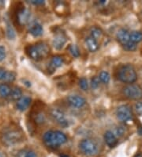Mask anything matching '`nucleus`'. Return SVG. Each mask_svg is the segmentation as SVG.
<instances>
[{
    "label": "nucleus",
    "mask_w": 142,
    "mask_h": 157,
    "mask_svg": "<svg viewBox=\"0 0 142 157\" xmlns=\"http://www.w3.org/2000/svg\"><path fill=\"white\" fill-rule=\"evenodd\" d=\"M25 138L24 132L20 128L9 125L2 128L0 132V140L5 146H13L23 141Z\"/></svg>",
    "instance_id": "f257e3e1"
},
{
    "label": "nucleus",
    "mask_w": 142,
    "mask_h": 157,
    "mask_svg": "<svg viewBox=\"0 0 142 157\" xmlns=\"http://www.w3.org/2000/svg\"><path fill=\"white\" fill-rule=\"evenodd\" d=\"M25 52L29 58L35 61H40L47 57L50 53V47L44 42H38L27 46Z\"/></svg>",
    "instance_id": "f03ea898"
},
{
    "label": "nucleus",
    "mask_w": 142,
    "mask_h": 157,
    "mask_svg": "<svg viewBox=\"0 0 142 157\" xmlns=\"http://www.w3.org/2000/svg\"><path fill=\"white\" fill-rule=\"evenodd\" d=\"M44 144L51 148H57L67 141V136L60 131H47L43 136Z\"/></svg>",
    "instance_id": "7ed1b4c3"
},
{
    "label": "nucleus",
    "mask_w": 142,
    "mask_h": 157,
    "mask_svg": "<svg viewBox=\"0 0 142 157\" xmlns=\"http://www.w3.org/2000/svg\"><path fill=\"white\" fill-rule=\"evenodd\" d=\"M118 78L121 82L128 83V84H132L136 82L137 75L134 67L130 64H126V65H123L119 68L118 72Z\"/></svg>",
    "instance_id": "20e7f679"
},
{
    "label": "nucleus",
    "mask_w": 142,
    "mask_h": 157,
    "mask_svg": "<svg viewBox=\"0 0 142 157\" xmlns=\"http://www.w3.org/2000/svg\"><path fill=\"white\" fill-rule=\"evenodd\" d=\"M79 148L82 153L88 156L96 155L99 151V147L94 140L91 139H84L80 142Z\"/></svg>",
    "instance_id": "39448f33"
},
{
    "label": "nucleus",
    "mask_w": 142,
    "mask_h": 157,
    "mask_svg": "<svg viewBox=\"0 0 142 157\" xmlns=\"http://www.w3.org/2000/svg\"><path fill=\"white\" fill-rule=\"evenodd\" d=\"M123 94L129 99H139L142 96V90L138 85L129 84L123 88Z\"/></svg>",
    "instance_id": "423d86ee"
},
{
    "label": "nucleus",
    "mask_w": 142,
    "mask_h": 157,
    "mask_svg": "<svg viewBox=\"0 0 142 157\" xmlns=\"http://www.w3.org/2000/svg\"><path fill=\"white\" fill-rule=\"evenodd\" d=\"M118 119L123 122L130 121L133 117V113L130 107L127 105H122L118 106L116 110Z\"/></svg>",
    "instance_id": "0eeeda50"
},
{
    "label": "nucleus",
    "mask_w": 142,
    "mask_h": 157,
    "mask_svg": "<svg viewBox=\"0 0 142 157\" xmlns=\"http://www.w3.org/2000/svg\"><path fill=\"white\" fill-rule=\"evenodd\" d=\"M50 116L54 121L63 128L69 126V121L66 119V116L63 112L58 109H51L50 110Z\"/></svg>",
    "instance_id": "6e6552de"
},
{
    "label": "nucleus",
    "mask_w": 142,
    "mask_h": 157,
    "mask_svg": "<svg viewBox=\"0 0 142 157\" xmlns=\"http://www.w3.org/2000/svg\"><path fill=\"white\" fill-rule=\"evenodd\" d=\"M30 16V12L24 6L18 8V10L16 12V19L20 25H25L27 22H28Z\"/></svg>",
    "instance_id": "1a4fd4ad"
},
{
    "label": "nucleus",
    "mask_w": 142,
    "mask_h": 157,
    "mask_svg": "<svg viewBox=\"0 0 142 157\" xmlns=\"http://www.w3.org/2000/svg\"><path fill=\"white\" fill-rule=\"evenodd\" d=\"M67 101L70 105L75 108H82L86 104V100L79 95H70L67 97Z\"/></svg>",
    "instance_id": "9d476101"
},
{
    "label": "nucleus",
    "mask_w": 142,
    "mask_h": 157,
    "mask_svg": "<svg viewBox=\"0 0 142 157\" xmlns=\"http://www.w3.org/2000/svg\"><path fill=\"white\" fill-rule=\"evenodd\" d=\"M129 36H130V33H129L126 29H120L118 31L117 34H116V38L118 40V42L123 46L124 44H127L129 41H130Z\"/></svg>",
    "instance_id": "9b49d317"
},
{
    "label": "nucleus",
    "mask_w": 142,
    "mask_h": 157,
    "mask_svg": "<svg viewBox=\"0 0 142 157\" xmlns=\"http://www.w3.org/2000/svg\"><path fill=\"white\" fill-rule=\"evenodd\" d=\"M66 43V36L63 33H57L54 37L52 44L56 49L59 50L63 48V46Z\"/></svg>",
    "instance_id": "f8f14e48"
},
{
    "label": "nucleus",
    "mask_w": 142,
    "mask_h": 157,
    "mask_svg": "<svg viewBox=\"0 0 142 157\" xmlns=\"http://www.w3.org/2000/svg\"><path fill=\"white\" fill-rule=\"evenodd\" d=\"M31 101H32L31 98L28 96H22L18 101H17V103H16L17 109L20 111H25L30 105Z\"/></svg>",
    "instance_id": "ddd939ff"
},
{
    "label": "nucleus",
    "mask_w": 142,
    "mask_h": 157,
    "mask_svg": "<svg viewBox=\"0 0 142 157\" xmlns=\"http://www.w3.org/2000/svg\"><path fill=\"white\" fill-rule=\"evenodd\" d=\"M16 78V74L13 71H7L0 67V81L13 82Z\"/></svg>",
    "instance_id": "4468645a"
},
{
    "label": "nucleus",
    "mask_w": 142,
    "mask_h": 157,
    "mask_svg": "<svg viewBox=\"0 0 142 157\" xmlns=\"http://www.w3.org/2000/svg\"><path fill=\"white\" fill-rule=\"evenodd\" d=\"M104 140L106 142V144L110 147H115L118 144L117 137L115 135V133L111 131L108 130L104 133Z\"/></svg>",
    "instance_id": "2eb2a0df"
},
{
    "label": "nucleus",
    "mask_w": 142,
    "mask_h": 157,
    "mask_svg": "<svg viewBox=\"0 0 142 157\" xmlns=\"http://www.w3.org/2000/svg\"><path fill=\"white\" fill-rule=\"evenodd\" d=\"M28 31L32 36L36 37V36H40L43 34L44 29H43V27L40 23L33 22L31 24L29 28H28Z\"/></svg>",
    "instance_id": "dca6fc26"
},
{
    "label": "nucleus",
    "mask_w": 142,
    "mask_h": 157,
    "mask_svg": "<svg viewBox=\"0 0 142 157\" xmlns=\"http://www.w3.org/2000/svg\"><path fill=\"white\" fill-rule=\"evenodd\" d=\"M85 45L88 49L92 52H94L99 49V44L96 39L93 38L92 36H88L85 38Z\"/></svg>",
    "instance_id": "f3484780"
},
{
    "label": "nucleus",
    "mask_w": 142,
    "mask_h": 157,
    "mask_svg": "<svg viewBox=\"0 0 142 157\" xmlns=\"http://www.w3.org/2000/svg\"><path fill=\"white\" fill-rule=\"evenodd\" d=\"M49 68L51 71H54L56 68L60 67L63 64V58L61 56H54L51 58L49 63Z\"/></svg>",
    "instance_id": "a211bd4d"
},
{
    "label": "nucleus",
    "mask_w": 142,
    "mask_h": 157,
    "mask_svg": "<svg viewBox=\"0 0 142 157\" xmlns=\"http://www.w3.org/2000/svg\"><path fill=\"white\" fill-rule=\"evenodd\" d=\"M12 91V87L7 83H0V96L2 98H9L10 93Z\"/></svg>",
    "instance_id": "6ab92c4d"
},
{
    "label": "nucleus",
    "mask_w": 142,
    "mask_h": 157,
    "mask_svg": "<svg viewBox=\"0 0 142 157\" xmlns=\"http://www.w3.org/2000/svg\"><path fill=\"white\" fill-rule=\"evenodd\" d=\"M22 97V91L19 87L17 86H14L12 87V91L9 95V99L12 101H18L20 98Z\"/></svg>",
    "instance_id": "aec40b11"
},
{
    "label": "nucleus",
    "mask_w": 142,
    "mask_h": 157,
    "mask_svg": "<svg viewBox=\"0 0 142 157\" xmlns=\"http://www.w3.org/2000/svg\"><path fill=\"white\" fill-rule=\"evenodd\" d=\"M17 157H37V155L34 151L25 148V149H21L17 151Z\"/></svg>",
    "instance_id": "412c9836"
},
{
    "label": "nucleus",
    "mask_w": 142,
    "mask_h": 157,
    "mask_svg": "<svg viewBox=\"0 0 142 157\" xmlns=\"http://www.w3.org/2000/svg\"><path fill=\"white\" fill-rule=\"evenodd\" d=\"M90 34L93 38L96 39V40H98V39L101 38L103 36V31L100 28L96 26H93L90 29Z\"/></svg>",
    "instance_id": "4be33fe9"
},
{
    "label": "nucleus",
    "mask_w": 142,
    "mask_h": 157,
    "mask_svg": "<svg viewBox=\"0 0 142 157\" xmlns=\"http://www.w3.org/2000/svg\"><path fill=\"white\" fill-rule=\"evenodd\" d=\"M129 38H130V41L135 43V44H137L142 40V33L140 31H133L130 33Z\"/></svg>",
    "instance_id": "5701e85b"
},
{
    "label": "nucleus",
    "mask_w": 142,
    "mask_h": 157,
    "mask_svg": "<svg viewBox=\"0 0 142 157\" xmlns=\"http://www.w3.org/2000/svg\"><path fill=\"white\" fill-rule=\"evenodd\" d=\"M99 78H100V81L102 82L103 83H108V82H110L111 79V76L110 74L107 72V71H103L100 73V75H99Z\"/></svg>",
    "instance_id": "b1692460"
},
{
    "label": "nucleus",
    "mask_w": 142,
    "mask_h": 157,
    "mask_svg": "<svg viewBox=\"0 0 142 157\" xmlns=\"http://www.w3.org/2000/svg\"><path fill=\"white\" fill-rule=\"evenodd\" d=\"M69 51H70V54L72 55L74 57H78L80 56V50L78 47L75 44H71L69 47Z\"/></svg>",
    "instance_id": "393cba45"
},
{
    "label": "nucleus",
    "mask_w": 142,
    "mask_h": 157,
    "mask_svg": "<svg viewBox=\"0 0 142 157\" xmlns=\"http://www.w3.org/2000/svg\"><path fill=\"white\" fill-rule=\"evenodd\" d=\"M124 49L126 50V51H130V52H133V51H135L137 49V44L132 42V41H129L127 44H124L122 46Z\"/></svg>",
    "instance_id": "a878e982"
},
{
    "label": "nucleus",
    "mask_w": 142,
    "mask_h": 157,
    "mask_svg": "<svg viewBox=\"0 0 142 157\" xmlns=\"http://www.w3.org/2000/svg\"><path fill=\"white\" fill-rule=\"evenodd\" d=\"M79 86L83 90H87L88 88H89V83H88L87 79L85 78H80Z\"/></svg>",
    "instance_id": "bb28decb"
},
{
    "label": "nucleus",
    "mask_w": 142,
    "mask_h": 157,
    "mask_svg": "<svg viewBox=\"0 0 142 157\" xmlns=\"http://www.w3.org/2000/svg\"><path fill=\"white\" fill-rule=\"evenodd\" d=\"M34 120L36 121V123H37V124H42V123H44L45 121V117L41 113H38L35 116Z\"/></svg>",
    "instance_id": "cd10ccee"
},
{
    "label": "nucleus",
    "mask_w": 142,
    "mask_h": 157,
    "mask_svg": "<svg viewBox=\"0 0 142 157\" xmlns=\"http://www.w3.org/2000/svg\"><path fill=\"white\" fill-rule=\"evenodd\" d=\"M100 78L99 77H93V78L91 79V86L92 88L93 89H96L100 85Z\"/></svg>",
    "instance_id": "c85d7f7f"
},
{
    "label": "nucleus",
    "mask_w": 142,
    "mask_h": 157,
    "mask_svg": "<svg viewBox=\"0 0 142 157\" xmlns=\"http://www.w3.org/2000/svg\"><path fill=\"white\" fill-rule=\"evenodd\" d=\"M125 134V128L123 127H118L117 128H115V136L116 137H121L123 135Z\"/></svg>",
    "instance_id": "c756f323"
},
{
    "label": "nucleus",
    "mask_w": 142,
    "mask_h": 157,
    "mask_svg": "<svg viewBox=\"0 0 142 157\" xmlns=\"http://www.w3.org/2000/svg\"><path fill=\"white\" fill-rule=\"evenodd\" d=\"M6 56V48L3 46H0V61H2Z\"/></svg>",
    "instance_id": "7c9ffc66"
},
{
    "label": "nucleus",
    "mask_w": 142,
    "mask_h": 157,
    "mask_svg": "<svg viewBox=\"0 0 142 157\" xmlns=\"http://www.w3.org/2000/svg\"><path fill=\"white\" fill-rule=\"evenodd\" d=\"M7 35L9 36V38L12 39L15 36V34H14V31L12 29V27L9 25H7Z\"/></svg>",
    "instance_id": "2f4dec72"
},
{
    "label": "nucleus",
    "mask_w": 142,
    "mask_h": 157,
    "mask_svg": "<svg viewBox=\"0 0 142 157\" xmlns=\"http://www.w3.org/2000/svg\"><path fill=\"white\" fill-rule=\"evenodd\" d=\"M31 2L34 5H43L44 3L43 0H32V1H31Z\"/></svg>",
    "instance_id": "473e14b6"
},
{
    "label": "nucleus",
    "mask_w": 142,
    "mask_h": 157,
    "mask_svg": "<svg viewBox=\"0 0 142 157\" xmlns=\"http://www.w3.org/2000/svg\"><path fill=\"white\" fill-rule=\"evenodd\" d=\"M134 157H142V155L140 153H138V154H137V155H135Z\"/></svg>",
    "instance_id": "72a5a7b5"
}]
</instances>
